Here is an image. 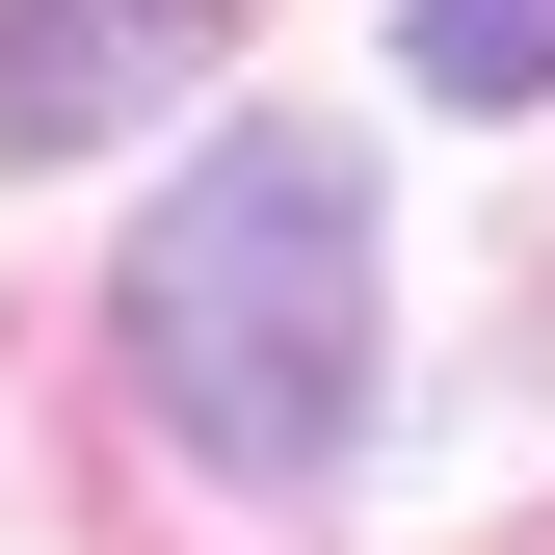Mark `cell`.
<instances>
[{
    "instance_id": "obj_1",
    "label": "cell",
    "mask_w": 555,
    "mask_h": 555,
    "mask_svg": "<svg viewBox=\"0 0 555 555\" xmlns=\"http://www.w3.org/2000/svg\"><path fill=\"white\" fill-rule=\"evenodd\" d=\"M132 371L212 476H318L344 397H371V185L318 132H212L132 212Z\"/></svg>"
},
{
    "instance_id": "obj_3",
    "label": "cell",
    "mask_w": 555,
    "mask_h": 555,
    "mask_svg": "<svg viewBox=\"0 0 555 555\" xmlns=\"http://www.w3.org/2000/svg\"><path fill=\"white\" fill-rule=\"evenodd\" d=\"M424 80L450 106H555V0H424Z\"/></svg>"
},
{
    "instance_id": "obj_2",
    "label": "cell",
    "mask_w": 555,
    "mask_h": 555,
    "mask_svg": "<svg viewBox=\"0 0 555 555\" xmlns=\"http://www.w3.org/2000/svg\"><path fill=\"white\" fill-rule=\"evenodd\" d=\"M212 27H238V0H0V159H80V132H132Z\"/></svg>"
}]
</instances>
